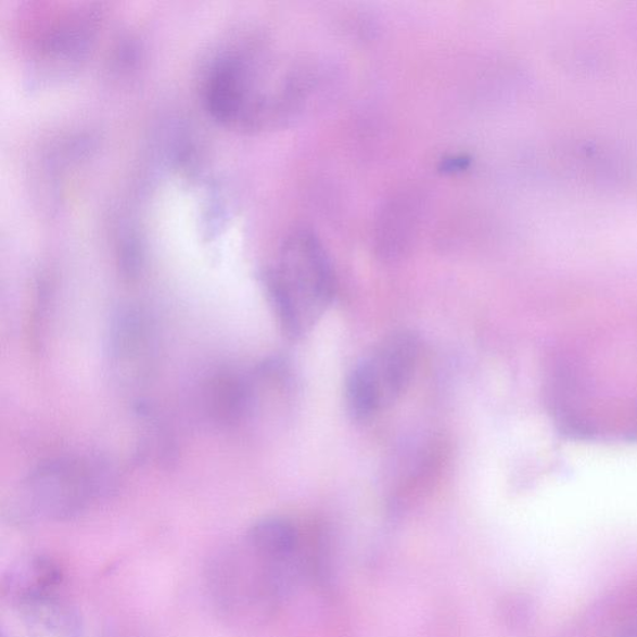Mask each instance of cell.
Instances as JSON below:
<instances>
[{"label":"cell","instance_id":"cell-6","mask_svg":"<svg viewBox=\"0 0 637 637\" xmlns=\"http://www.w3.org/2000/svg\"><path fill=\"white\" fill-rule=\"evenodd\" d=\"M63 573L53 559L34 556L21 560L4 577L3 589L8 598L22 607L50 596L61 585Z\"/></svg>","mask_w":637,"mask_h":637},{"label":"cell","instance_id":"cell-9","mask_svg":"<svg viewBox=\"0 0 637 637\" xmlns=\"http://www.w3.org/2000/svg\"><path fill=\"white\" fill-rule=\"evenodd\" d=\"M418 220V205L413 199L395 200L380 219V251L385 257H393L406 249Z\"/></svg>","mask_w":637,"mask_h":637},{"label":"cell","instance_id":"cell-1","mask_svg":"<svg viewBox=\"0 0 637 637\" xmlns=\"http://www.w3.org/2000/svg\"><path fill=\"white\" fill-rule=\"evenodd\" d=\"M271 309L283 333L301 339L333 303L336 278L319 238L300 229L286 238L277 267L262 277Z\"/></svg>","mask_w":637,"mask_h":637},{"label":"cell","instance_id":"cell-13","mask_svg":"<svg viewBox=\"0 0 637 637\" xmlns=\"http://www.w3.org/2000/svg\"><path fill=\"white\" fill-rule=\"evenodd\" d=\"M636 436H637V432H636Z\"/></svg>","mask_w":637,"mask_h":637},{"label":"cell","instance_id":"cell-12","mask_svg":"<svg viewBox=\"0 0 637 637\" xmlns=\"http://www.w3.org/2000/svg\"><path fill=\"white\" fill-rule=\"evenodd\" d=\"M470 160L466 157H451L447 158L444 163L445 171L457 173L462 171L463 168L469 167Z\"/></svg>","mask_w":637,"mask_h":637},{"label":"cell","instance_id":"cell-11","mask_svg":"<svg viewBox=\"0 0 637 637\" xmlns=\"http://www.w3.org/2000/svg\"><path fill=\"white\" fill-rule=\"evenodd\" d=\"M138 415L140 420L146 423L141 439L142 456L154 458L160 463L173 462L175 444L166 424L148 406H139Z\"/></svg>","mask_w":637,"mask_h":637},{"label":"cell","instance_id":"cell-4","mask_svg":"<svg viewBox=\"0 0 637 637\" xmlns=\"http://www.w3.org/2000/svg\"><path fill=\"white\" fill-rule=\"evenodd\" d=\"M420 356L419 336L411 330H395L362 361L378 388L382 410L388 409L411 385Z\"/></svg>","mask_w":637,"mask_h":637},{"label":"cell","instance_id":"cell-7","mask_svg":"<svg viewBox=\"0 0 637 637\" xmlns=\"http://www.w3.org/2000/svg\"><path fill=\"white\" fill-rule=\"evenodd\" d=\"M28 637H82L84 625L78 610L69 602L50 596L20 607Z\"/></svg>","mask_w":637,"mask_h":637},{"label":"cell","instance_id":"cell-3","mask_svg":"<svg viewBox=\"0 0 637 637\" xmlns=\"http://www.w3.org/2000/svg\"><path fill=\"white\" fill-rule=\"evenodd\" d=\"M110 371L122 384L146 379L155 359V335L142 309L126 305L113 313L106 334Z\"/></svg>","mask_w":637,"mask_h":637},{"label":"cell","instance_id":"cell-10","mask_svg":"<svg viewBox=\"0 0 637 637\" xmlns=\"http://www.w3.org/2000/svg\"><path fill=\"white\" fill-rule=\"evenodd\" d=\"M344 402L347 415L355 422H367L382 411L378 388L364 361L356 365L346 378Z\"/></svg>","mask_w":637,"mask_h":637},{"label":"cell","instance_id":"cell-2","mask_svg":"<svg viewBox=\"0 0 637 637\" xmlns=\"http://www.w3.org/2000/svg\"><path fill=\"white\" fill-rule=\"evenodd\" d=\"M113 471L99 461L58 458L37 467L24 483L31 511L54 521L81 514L93 499L109 495Z\"/></svg>","mask_w":637,"mask_h":637},{"label":"cell","instance_id":"cell-8","mask_svg":"<svg viewBox=\"0 0 637 637\" xmlns=\"http://www.w3.org/2000/svg\"><path fill=\"white\" fill-rule=\"evenodd\" d=\"M300 534L291 521L282 517L262 518L251 526L245 545L268 560L291 558L298 548Z\"/></svg>","mask_w":637,"mask_h":637},{"label":"cell","instance_id":"cell-5","mask_svg":"<svg viewBox=\"0 0 637 637\" xmlns=\"http://www.w3.org/2000/svg\"><path fill=\"white\" fill-rule=\"evenodd\" d=\"M203 394L211 420L220 426L235 428L250 420L253 409L251 377L234 369H220L207 380Z\"/></svg>","mask_w":637,"mask_h":637}]
</instances>
